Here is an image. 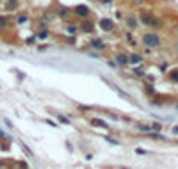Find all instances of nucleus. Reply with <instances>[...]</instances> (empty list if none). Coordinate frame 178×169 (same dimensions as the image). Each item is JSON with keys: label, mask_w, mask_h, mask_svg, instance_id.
Masks as SVG:
<instances>
[{"label": "nucleus", "mask_w": 178, "mask_h": 169, "mask_svg": "<svg viewBox=\"0 0 178 169\" xmlns=\"http://www.w3.org/2000/svg\"><path fill=\"white\" fill-rule=\"evenodd\" d=\"M141 43L148 48H157V46H160V37L155 32H146V34H143Z\"/></svg>", "instance_id": "obj_1"}, {"label": "nucleus", "mask_w": 178, "mask_h": 169, "mask_svg": "<svg viewBox=\"0 0 178 169\" xmlns=\"http://www.w3.org/2000/svg\"><path fill=\"white\" fill-rule=\"evenodd\" d=\"M139 20L143 25H148V27H160V21L157 18H153L152 12H141L139 14Z\"/></svg>", "instance_id": "obj_2"}, {"label": "nucleus", "mask_w": 178, "mask_h": 169, "mask_svg": "<svg viewBox=\"0 0 178 169\" xmlns=\"http://www.w3.org/2000/svg\"><path fill=\"white\" fill-rule=\"evenodd\" d=\"M73 14H77L78 18H87V16H89V9L80 4V5H75V7H73Z\"/></svg>", "instance_id": "obj_3"}, {"label": "nucleus", "mask_w": 178, "mask_h": 169, "mask_svg": "<svg viewBox=\"0 0 178 169\" xmlns=\"http://www.w3.org/2000/svg\"><path fill=\"white\" fill-rule=\"evenodd\" d=\"M100 29H103L105 32H111V30L114 29V21L109 20V18H102V20H100Z\"/></svg>", "instance_id": "obj_4"}, {"label": "nucleus", "mask_w": 178, "mask_h": 169, "mask_svg": "<svg viewBox=\"0 0 178 169\" xmlns=\"http://www.w3.org/2000/svg\"><path fill=\"white\" fill-rule=\"evenodd\" d=\"M141 62H143V55H141V53H132V55H128V64L137 66V64H141Z\"/></svg>", "instance_id": "obj_5"}, {"label": "nucleus", "mask_w": 178, "mask_h": 169, "mask_svg": "<svg viewBox=\"0 0 178 169\" xmlns=\"http://www.w3.org/2000/svg\"><path fill=\"white\" fill-rule=\"evenodd\" d=\"M114 62L119 64V66H128V55H125V53H118Z\"/></svg>", "instance_id": "obj_6"}, {"label": "nucleus", "mask_w": 178, "mask_h": 169, "mask_svg": "<svg viewBox=\"0 0 178 169\" xmlns=\"http://www.w3.org/2000/svg\"><path fill=\"white\" fill-rule=\"evenodd\" d=\"M80 30H84V32H93V30H94V25H93L91 21H84V23L80 25Z\"/></svg>", "instance_id": "obj_7"}, {"label": "nucleus", "mask_w": 178, "mask_h": 169, "mask_svg": "<svg viewBox=\"0 0 178 169\" xmlns=\"http://www.w3.org/2000/svg\"><path fill=\"white\" fill-rule=\"evenodd\" d=\"M57 12H59V16H61V18H68V16L71 14V9H68V7H59V9H57Z\"/></svg>", "instance_id": "obj_8"}, {"label": "nucleus", "mask_w": 178, "mask_h": 169, "mask_svg": "<svg viewBox=\"0 0 178 169\" xmlns=\"http://www.w3.org/2000/svg\"><path fill=\"white\" fill-rule=\"evenodd\" d=\"M127 27H128L130 30H134V29L137 27V23H136V18H134V16H128V18H127Z\"/></svg>", "instance_id": "obj_9"}, {"label": "nucleus", "mask_w": 178, "mask_h": 169, "mask_svg": "<svg viewBox=\"0 0 178 169\" xmlns=\"http://www.w3.org/2000/svg\"><path fill=\"white\" fill-rule=\"evenodd\" d=\"M93 48H96V50H103V48H105V43H103L102 39H93Z\"/></svg>", "instance_id": "obj_10"}, {"label": "nucleus", "mask_w": 178, "mask_h": 169, "mask_svg": "<svg viewBox=\"0 0 178 169\" xmlns=\"http://www.w3.org/2000/svg\"><path fill=\"white\" fill-rule=\"evenodd\" d=\"M91 123H93L94 127H102V128H109V125H107L105 121H102V119H98V118H94V119H91Z\"/></svg>", "instance_id": "obj_11"}, {"label": "nucleus", "mask_w": 178, "mask_h": 169, "mask_svg": "<svg viewBox=\"0 0 178 169\" xmlns=\"http://www.w3.org/2000/svg\"><path fill=\"white\" fill-rule=\"evenodd\" d=\"M168 77H169V80H171V82H175V84H178V70H171Z\"/></svg>", "instance_id": "obj_12"}, {"label": "nucleus", "mask_w": 178, "mask_h": 169, "mask_svg": "<svg viewBox=\"0 0 178 169\" xmlns=\"http://www.w3.org/2000/svg\"><path fill=\"white\" fill-rule=\"evenodd\" d=\"M5 7H7V11L16 9V7H18V0H9V2H5Z\"/></svg>", "instance_id": "obj_13"}, {"label": "nucleus", "mask_w": 178, "mask_h": 169, "mask_svg": "<svg viewBox=\"0 0 178 169\" xmlns=\"http://www.w3.org/2000/svg\"><path fill=\"white\" fill-rule=\"evenodd\" d=\"M136 128H137L139 132H144V134H150V132H152V127H148V125H137Z\"/></svg>", "instance_id": "obj_14"}, {"label": "nucleus", "mask_w": 178, "mask_h": 169, "mask_svg": "<svg viewBox=\"0 0 178 169\" xmlns=\"http://www.w3.org/2000/svg\"><path fill=\"white\" fill-rule=\"evenodd\" d=\"M7 23H9V18L5 14H0V29H5Z\"/></svg>", "instance_id": "obj_15"}, {"label": "nucleus", "mask_w": 178, "mask_h": 169, "mask_svg": "<svg viewBox=\"0 0 178 169\" xmlns=\"http://www.w3.org/2000/svg\"><path fill=\"white\" fill-rule=\"evenodd\" d=\"M77 29H78V27H77V25H73V23H71V25H68V27H66V32H68V34H71V36H73V34H77Z\"/></svg>", "instance_id": "obj_16"}, {"label": "nucleus", "mask_w": 178, "mask_h": 169, "mask_svg": "<svg viewBox=\"0 0 178 169\" xmlns=\"http://www.w3.org/2000/svg\"><path fill=\"white\" fill-rule=\"evenodd\" d=\"M37 37H39V39H46V37H48V30H46V29L43 27V29H41V30L37 32Z\"/></svg>", "instance_id": "obj_17"}, {"label": "nucleus", "mask_w": 178, "mask_h": 169, "mask_svg": "<svg viewBox=\"0 0 178 169\" xmlns=\"http://www.w3.org/2000/svg\"><path fill=\"white\" fill-rule=\"evenodd\" d=\"M16 21H18V23H25V21H29V16H27V14H23V12H21V14H20V16H18V18H16Z\"/></svg>", "instance_id": "obj_18"}, {"label": "nucleus", "mask_w": 178, "mask_h": 169, "mask_svg": "<svg viewBox=\"0 0 178 169\" xmlns=\"http://www.w3.org/2000/svg\"><path fill=\"white\" fill-rule=\"evenodd\" d=\"M152 130H155V132H160V130H162V125H160V123H155V125H152Z\"/></svg>", "instance_id": "obj_19"}, {"label": "nucleus", "mask_w": 178, "mask_h": 169, "mask_svg": "<svg viewBox=\"0 0 178 169\" xmlns=\"http://www.w3.org/2000/svg\"><path fill=\"white\" fill-rule=\"evenodd\" d=\"M34 41H36V36H32V37H27V45H34Z\"/></svg>", "instance_id": "obj_20"}, {"label": "nucleus", "mask_w": 178, "mask_h": 169, "mask_svg": "<svg viewBox=\"0 0 178 169\" xmlns=\"http://www.w3.org/2000/svg\"><path fill=\"white\" fill-rule=\"evenodd\" d=\"M59 119H61V123H64V125H70V119H68V118H64V116H59Z\"/></svg>", "instance_id": "obj_21"}, {"label": "nucleus", "mask_w": 178, "mask_h": 169, "mask_svg": "<svg viewBox=\"0 0 178 169\" xmlns=\"http://www.w3.org/2000/svg\"><path fill=\"white\" fill-rule=\"evenodd\" d=\"M150 137H153V139H160V141L164 139V137H162V135H159V134H150Z\"/></svg>", "instance_id": "obj_22"}, {"label": "nucleus", "mask_w": 178, "mask_h": 169, "mask_svg": "<svg viewBox=\"0 0 178 169\" xmlns=\"http://www.w3.org/2000/svg\"><path fill=\"white\" fill-rule=\"evenodd\" d=\"M134 73H136V75H137V77H143V75H144V71H141V70H139V68H137V70H136V71H134Z\"/></svg>", "instance_id": "obj_23"}, {"label": "nucleus", "mask_w": 178, "mask_h": 169, "mask_svg": "<svg viewBox=\"0 0 178 169\" xmlns=\"http://www.w3.org/2000/svg\"><path fill=\"white\" fill-rule=\"evenodd\" d=\"M107 141H109V143H111V144H119V143H118V141H116V139H111V137H107Z\"/></svg>", "instance_id": "obj_24"}, {"label": "nucleus", "mask_w": 178, "mask_h": 169, "mask_svg": "<svg viewBox=\"0 0 178 169\" xmlns=\"http://www.w3.org/2000/svg\"><path fill=\"white\" fill-rule=\"evenodd\" d=\"M136 151H137V153H139V155H144V153H146V151H144V150H141V148H137V150H136Z\"/></svg>", "instance_id": "obj_25"}, {"label": "nucleus", "mask_w": 178, "mask_h": 169, "mask_svg": "<svg viewBox=\"0 0 178 169\" xmlns=\"http://www.w3.org/2000/svg\"><path fill=\"white\" fill-rule=\"evenodd\" d=\"M173 134H177V135H178V127H175V128H173Z\"/></svg>", "instance_id": "obj_26"}, {"label": "nucleus", "mask_w": 178, "mask_h": 169, "mask_svg": "<svg viewBox=\"0 0 178 169\" xmlns=\"http://www.w3.org/2000/svg\"><path fill=\"white\" fill-rule=\"evenodd\" d=\"M102 4H109V2H112V0H100Z\"/></svg>", "instance_id": "obj_27"}, {"label": "nucleus", "mask_w": 178, "mask_h": 169, "mask_svg": "<svg viewBox=\"0 0 178 169\" xmlns=\"http://www.w3.org/2000/svg\"><path fill=\"white\" fill-rule=\"evenodd\" d=\"M2 2H4V0H0V4H2Z\"/></svg>", "instance_id": "obj_28"}, {"label": "nucleus", "mask_w": 178, "mask_h": 169, "mask_svg": "<svg viewBox=\"0 0 178 169\" xmlns=\"http://www.w3.org/2000/svg\"><path fill=\"white\" fill-rule=\"evenodd\" d=\"M177 109H178V105H177Z\"/></svg>", "instance_id": "obj_29"}]
</instances>
